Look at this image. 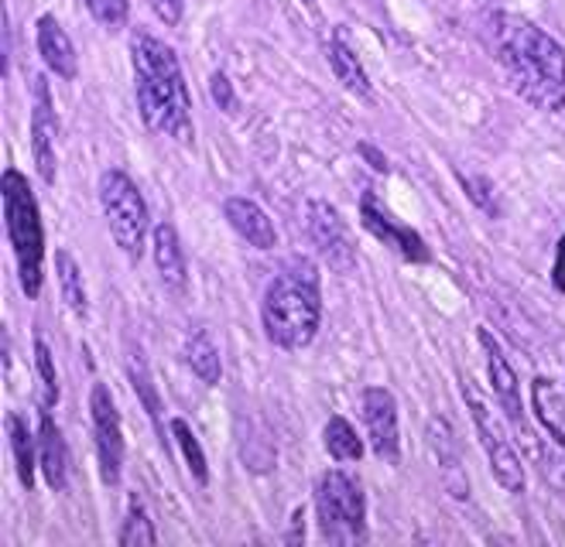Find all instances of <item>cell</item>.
I'll list each match as a JSON object with an SVG mask.
<instances>
[{
	"mask_svg": "<svg viewBox=\"0 0 565 547\" xmlns=\"http://www.w3.org/2000/svg\"><path fill=\"white\" fill-rule=\"evenodd\" d=\"M483 39L511 89L542 114L565 110V49L545 28L511 11L483 21Z\"/></svg>",
	"mask_w": 565,
	"mask_h": 547,
	"instance_id": "6da1fadb",
	"label": "cell"
},
{
	"mask_svg": "<svg viewBox=\"0 0 565 547\" xmlns=\"http://www.w3.org/2000/svg\"><path fill=\"white\" fill-rule=\"evenodd\" d=\"M130 68H135V96L145 127L158 137L192 148V96L175 49L138 28L135 39H130Z\"/></svg>",
	"mask_w": 565,
	"mask_h": 547,
	"instance_id": "7a4b0ae2",
	"label": "cell"
},
{
	"mask_svg": "<svg viewBox=\"0 0 565 547\" xmlns=\"http://www.w3.org/2000/svg\"><path fill=\"white\" fill-rule=\"evenodd\" d=\"M260 325L271 346L298 353L316 342L322 325L319 267L309 257H288L264 288Z\"/></svg>",
	"mask_w": 565,
	"mask_h": 547,
	"instance_id": "3957f363",
	"label": "cell"
},
{
	"mask_svg": "<svg viewBox=\"0 0 565 547\" xmlns=\"http://www.w3.org/2000/svg\"><path fill=\"white\" fill-rule=\"evenodd\" d=\"M0 202H4V226L18 260V281L24 298H39L45 285V226L39 199L18 168H4L0 175Z\"/></svg>",
	"mask_w": 565,
	"mask_h": 547,
	"instance_id": "277c9868",
	"label": "cell"
},
{
	"mask_svg": "<svg viewBox=\"0 0 565 547\" xmlns=\"http://www.w3.org/2000/svg\"><path fill=\"white\" fill-rule=\"evenodd\" d=\"M316 521L326 544H360L367 537V493L356 475L326 469L316 479Z\"/></svg>",
	"mask_w": 565,
	"mask_h": 547,
	"instance_id": "5b68a950",
	"label": "cell"
},
{
	"mask_svg": "<svg viewBox=\"0 0 565 547\" xmlns=\"http://www.w3.org/2000/svg\"><path fill=\"white\" fill-rule=\"evenodd\" d=\"M99 210H104L107 229L114 236V244L120 247V254L130 264H138L145 257V239L151 229L148 202L138 182L120 168H107L104 175H99Z\"/></svg>",
	"mask_w": 565,
	"mask_h": 547,
	"instance_id": "8992f818",
	"label": "cell"
},
{
	"mask_svg": "<svg viewBox=\"0 0 565 547\" xmlns=\"http://www.w3.org/2000/svg\"><path fill=\"white\" fill-rule=\"evenodd\" d=\"M462 400L470 407V418H473V428L480 435V444L490 459V472L493 479L501 483L508 493H524L527 486V475H524V462L514 449V441L508 438L501 418L493 415V407L487 404V397L480 394V387L470 380V376H462Z\"/></svg>",
	"mask_w": 565,
	"mask_h": 547,
	"instance_id": "52a82bcc",
	"label": "cell"
},
{
	"mask_svg": "<svg viewBox=\"0 0 565 547\" xmlns=\"http://www.w3.org/2000/svg\"><path fill=\"white\" fill-rule=\"evenodd\" d=\"M89 421H93V444H96V462H99V479L107 486H117L124 475V428L117 415V400L107 384L89 387Z\"/></svg>",
	"mask_w": 565,
	"mask_h": 547,
	"instance_id": "ba28073f",
	"label": "cell"
},
{
	"mask_svg": "<svg viewBox=\"0 0 565 547\" xmlns=\"http://www.w3.org/2000/svg\"><path fill=\"white\" fill-rule=\"evenodd\" d=\"M306 233L312 239L316 254L326 260V267H332L337 274H350L356 267V247H353L350 226L332 202L326 199L306 202Z\"/></svg>",
	"mask_w": 565,
	"mask_h": 547,
	"instance_id": "9c48e42d",
	"label": "cell"
},
{
	"mask_svg": "<svg viewBox=\"0 0 565 547\" xmlns=\"http://www.w3.org/2000/svg\"><path fill=\"white\" fill-rule=\"evenodd\" d=\"M360 418L367 428V441L381 462H402V428H397V400L387 387H367L360 394Z\"/></svg>",
	"mask_w": 565,
	"mask_h": 547,
	"instance_id": "30bf717a",
	"label": "cell"
},
{
	"mask_svg": "<svg viewBox=\"0 0 565 547\" xmlns=\"http://www.w3.org/2000/svg\"><path fill=\"white\" fill-rule=\"evenodd\" d=\"M360 223L374 239H381V247L394 250L402 260H408V264H428L431 260V250H428L425 239L412 226L397 223L371 192H363V199H360Z\"/></svg>",
	"mask_w": 565,
	"mask_h": 547,
	"instance_id": "8fae6325",
	"label": "cell"
},
{
	"mask_svg": "<svg viewBox=\"0 0 565 547\" xmlns=\"http://www.w3.org/2000/svg\"><path fill=\"white\" fill-rule=\"evenodd\" d=\"M55 133H58V120H55V99L49 89L45 76L31 79V161H35V171L45 185H55Z\"/></svg>",
	"mask_w": 565,
	"mask_h": 547,
	"instance_id": "7c38bea8",
	"label": "cell"
},
{
	"mask_svg": "<svg viewBox=\"0 0 565 547\" xmlns=\"http://www.w3.org/2000/svg\"><path fill=\"white\" fill-rule=\"evenodd\" d=\"M151 257H154V270H158L161 288L172 298H182L189 291V264H185L182 239H179L172 223H158L151 229Z\"/></svg>",
	"mask_w": 565,
	"mask_h": 547,
	"instance_id": "4fadbf2b",
	"label": "cell"
},
{
	"mask_svg": "<svg viewBox=\"0 0 565 547\" xmlns=\"http://www.w3.org/2000/svg\"><path fill=\"white\" fill-rule=\"evenodd\" d=\"M35 45H39V55L45 62V68L52 76L73 83L79 76V52L73 45V39L65 34V28L58 24L55 14H42L39 24H35Z\"/></svg>",
	"mask_w": 565,
	"mask_h": 547,
	"instance_id": "5bb4252c",
	"label": "cell"
},
{
	"mask_svg": "<svg viewBox=\"0 0 565 547\" xmlns=\"http://www.w3.org/2000/svg\"><path fill=\"white\" fill-rule=\"evenodd\" d=\"M223 216L234 226L237 236H244L254 250H275L278 247V229L271 216L260 210V205L247 195H230L223 202Z\"/></svg>",
	"mask_w": 565,
	"mask_h": 547,
	"instance_id": "9a60e30c",
	"label": "cell"
},
{
	"mask_svg": "<svg viewBox=\"0 0 565 547\" xmlns=\"http://www.w3.org/2000/svg\"><path fill=\"white\" fill-rule=\"evenodd\" d=\"M39 469L52 493L70 490V449H65V438L52 418V410L45 407L39 410Z\"/></svg>",
	"mask_w": 565,
	"mask_h": 547,
	"instance_id": "2e32d148",
	"label": "cell"
},
{
	"mask_svg": "<svg viewBox=\"0 0 565 547\" xmlns=\"http://www.w3.org/2000/svg\"><path fill=\"white\" fill-rule=\"evenodd\" d=\"M326 62L332 68V76H337L343 83V89H350L353 96L360 99H371L374 96V86H371V76H367V68H363L356 49L347 42V34L343 28H337L329 34V42H326Z\"/></svg>",
	"mask_w": 565,
	"mask_h": 547,
	"instance_id": "e0dca14e",
	"label": "cell"
},
{
	"mask_svg": "<svg viewBox=\"0 0 565 547\" xmlns=\"http://www.w3.org/2000/svg\"><path fill=\"white\" fill-rule=\"evenodd\" d=\"M428 441H431V452H436V462H439V472H443V483H446L449 496L467 500L470 483H467V469H462V455H459L452 428L443 418H436L428 425Z\"/></svg>",
	"mask_w": 565,
	"mask_h": 547,
	"instance_id": "ac0fdd59",
	"label": "cell"
},
{
	"mask_svg": "<svg viewBox=\"0 0 565 547\" xmlns=\"http://www.w3.org/2000/svg\"><path fill=\"white\" fill-rule=\"evenodd\" d=\"M531 407H535L539 425L565 452V387L555 384L552 376H535V380H531Z\"/></svg>",
	"mask_w": 565,
	"mask_h": 547,
	"instance_id": "d6986e66",
	"label": "cell"
},
{
	"mask_svg": "<svg viewBox=\"0 0 565 547\" xmlns=\"http://www.w3.org/2000/svg\"><path fill=\"white\" fill-rule=\"evenodd\" d=\"M8 438H11V452H14L21 486L31 490L35 486V469H39V435L31 431V425L21 410H11L8 415Z\"/></svg>",
	"mask_w": 565,
	"mask_h": 547,
	"instance_id": "ffe728a7",
	"label": "cell"
},
{
	"mask_svg": "<svg viewBox=\"0 0 565 547\" xmlns=\"http://www.w3.org/2000/svg\"><path fill=\"white\" fill-rule=\"evenodd\" d=\"M185 363H189V369H192L206 387H216V384L223 380V360H220V350H216L213 335H210L203 325H195V329L185 335Z\"/></svg>",
	"mask_w": 565,
	"mask_h": 547,
	"instance_id": "44dd1931",
	"label": "cell"
},
{
	"mask_svg": "<svg viewBox=\"0 0 565 547\" xmlns=\"http://www.w3.org/2000/svg\"><path fill=\"white\" fill-rule=\"evenodd\" d=\"M55 278H58V291H62L65 308H70L76 319H86L89 315V294H86V281H83V267L65 247L55 250Z\"/></svg>",
	"mask_w": 565,
	"mask_h": 547,
	"instance_id": "7402d4cb",
	"label": "cell"
},
{
	"mask_svg": "<svg viewBox=\"0 0 565 547\" xmlns=\"http://www.w3.org/2000/svg\"><path fill=\"white\" fill-rule=\"evenodd\" d=\"M322 444L332 462H360L363 452H367L363 449V438L343 415H329V421L322 428Z\"/></svg>",
	"mask_w": 565,
	"mask_h": 547,
	"instance_id": "603a6c76",
	"label": "cell"
},
{
	"mask_svg": "<svg viewBox=\"0 0 565 547\" xmlns=\"http://www.w3.org/2000/svg\"><path fill=\"white\" fill-rule=\"evenodd\" d=\"M169 431H172V438L179 441V452H182V459H185L192 479L206 490V486H210V462H206V452H203V444H199L195 431L189 428L185 418H172V421H169Z\"/></svg>",
	"mask_w": 565,
	"mask_h": 547,
	"instance_id": "cb8c5ba5",
	"label": "cell"
},
{
	"mask_svg": "<svg viewBox=\"0 0 565 547\" xmlns=\"http://www.w3.org/2000/svg\"><path fill=\"white\" fill-rule=\"evenodd\" d=\"M117 544L120 547H154L158 544L154 521L148 517V510H145V503L138 496H130V503H127V517L120 524Z\"/></svg>",
	"mask_w": 565,
	"mask_h": 547,
	"instance_id": "d4e9b609",
	"label": "cell"
},
{
	"mask_svg": "<svg viewBox=\"0 0 565 547\" xmlns=\"http://www.w3.org/2000/svg\"><path fill=\"white\" fill-rule=\"evenodd\" d=\"M35 376H39V407L52 410L58 404V373H55L52 346L42 335H35Z\"/></svg>",
	"mask_w": 565,
	"mask_h": 547,
	"instance_id": "484cf974",
	"label": "cell"
},
{
	"mask_svg": "<svg viewBox=\"0 0 565 547\" xmlns=\"http://www.w3.org/2000/svg\"><path fill=\"white\" fill-rule=\"evenodd\" d=\"M127 373H130V384H135V390H138V397H141V404H145V410H148V418H151V425H154V431H158V441H164V438H161V435H164V425H161V400H158V394H154V384H151V376H148L145 363H141V360H130Z\"/></svg>",
	"mask_w": 565,
	"mask_h": 547,
	"instance_id": "4316f807",
	"label": "cell"
},
{
	"mask_svg": "<svg viewBox=\"0 0 565 547\" xmlns=\"http://www.w3.org/2000/svg\"><path fill=\"white\" fill-rule=\"evenodd\" d=\"M83 8L107 31H120L130 18V0H83Z\"/></svg>",
	"mask_w": 565,
	"mask_h": 547,
	"instance_id": "83f0119b",
	"label": "cell"
},
{
	"mask_svg": "<svg viewBox=\"0 0 565 547\" xmlns=\"http://www.w3.org/2000/svg\"><path fill=\"white\" fill-rule=\"evenodd\" d=\"M210 99L216 103V110L223 114H237V93H234V83H230L226 73H216L210 76Z\"/></svg>",
	"mask_w": 565,
	"mask_h": 547,
	"instance_id": "f1b7e54d",
	"label": "cell"
},
{
	"mask_svg": "<svg viewBox=\"0 0 565 547\" xmlns=\"http://www.w3.org/2000/svg\"><path fill=\"white\" fill-rule=\"evenodd\" d=\"M459 182H462V189L470 192V199L480 205L483 213H490V216L501 213V210H497V202H493V185H490L487 179H462V175H459Z\"/></svg>",
	"mask_w": 565,
	"mask_h": 547,
	"instance_id": "f546056e",
	"label": "cell"
},
{
	"mask_svg": "<svg viewBox=\"0 0 565 547\" xmlns=\"http://www.w3.org/2000/svg\"><path fill=\"white\" fill-rule=\"evenodd\" d=\"M148 8L164 28H175L185 14V0H148Z\"/></svg>",
	"mask_w": 565,
	"mask_h": 547,
	"instance_id": "4dcf8cb0",
	"label": "cell"
},
{
	"mask_svg": "<svg viewBox=\"0 0 565 547\" xmlns=\"http://www.w3.org/2000/svg\"><path fill=\"white\" fill-rule=\"evenodd\" d=\"M552 285L558 294H565V233L558 239V247H555V264H552Z\"/></svg>",
	"mask_w": 565,
	"mask_h": 547,
	"instance_id": "1f68e13d",
	"label": "cell"
},
{
	"mask_svg": "<svg viewBox=\"0 0 565 547\" xmlns=\"http://www.w3.org/2000/svg\"><path fill=\"white\" fill-rule=\"evenodd\" d=\"M356 151H360L363 158H367V161H371V168H374V171H381V175H387V171H391V168H387V158H384L381 151H374V144H367V141H363V144H360Z\"/></svg>",
	"mask_w": 565,
	"mask_h": 547,
	"instance_id": "d6a6232c",
	"label": "cell"
},
{
	"mask_svg": "<svg viewBox=\"0 0 565 547\" xmlns=\"http://www.w3.org/2000/svg\"><path fill=\"white\" fill-rule=\"evenodd\" d=\"M302 521H306V510L298 506V510L291 513V530L285 534V544H295V540H302V537H306V524H302Z\"/></svg>",
	"mask_w": 565,
	"mask_h": 547,
	"instance_id": "836d02e7",
	"label": "cell"
},
{
	"mask_svg": "<svg viewBox=\"0 0 565 547\" xmlns=\"http://www.w3.org/2000/svg\"><path fill=\"white\" fill-rule=\"evenodd\" d=\"M302 4H312V0H302Z\"/></svg>",
	"mask_w": 565,
	"mask_h": 547,
	"instance_id": "e575fe53",
	"label": "cell"
}]
</instances>
